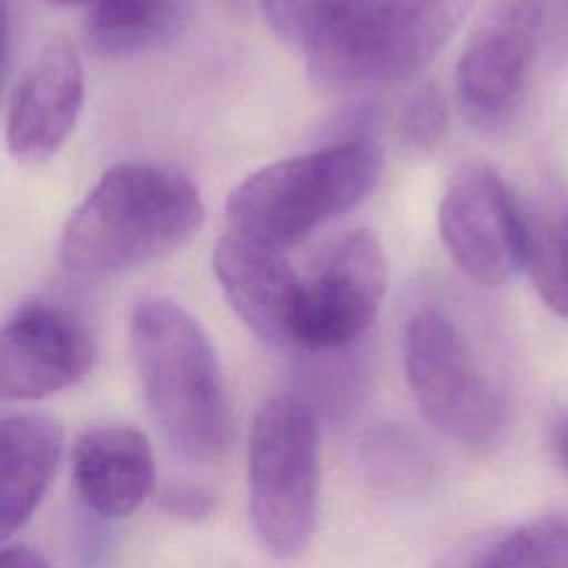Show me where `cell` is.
I'll list each match as a JSON object with an SVG mask.
<instances>
[{
	"mask_svg": "<svg viewBox=\"0 0 568 568\" xmlns=\"http://www.w3.org/2000/svg\"><path fill=\"white\" fill-rule=\"evenodd\" d=\"M0 568H49V564L38 550L24 544H16V546L2 548Z\"/></svg>",
	"mask_w": 568,
	"mask_h": 568,
	"instance_id": "cell-20",
	"label": "cell"
},
{
	"mask_svg": "<svg viewBox=\"0 0 568 568\" xmlns=\"http://www.w3.org/2000/svg\"><path fill=\"white\" fill-rule=\"evenodd\" d=\"M189 16V0H113L87 11L84 40L104 58H129L178 36Z\"/></svg>",
	"mask_w": 568,
	"mask_h": 568,
	"instance_id": "cell-15",
	"label": "cell"
},
{
	"mask_svg": "<svg viewBox=\"0 0 568 568\" xmlns=\"http://www.w3.org/2000/svg\"><path fill=\"white\" fill-rule=\"evenodd\" d=\"M133 366L166 444L191 462L224 455L233 415L217 353L200 322L166 297H144L129 324Z\"/></svg>",
	"mask_w": 568,
	"mask_h": 568,
	"instance_id": "cell-3",
	"label": "cell"
},
{
	"mask_svg": "<svg viewBox=\"0 0 568 568\" xmlns=\"http://www.w3.org/2000/svg\"><path fill=\"white\" fill-rule=\"evenodd\" d=\"M164 508L173 515L178 513V515L197 517L211 510V499L206 493H200L193 488H173L164 495Z\"/></svg>",
	"mask_w": 568,
	"mask_h": 568,
	"instance_id": "cell-19",
	"label": "cell"
},
{
	"mask_svg": "<svg viewBox=\"0 0 568 568\" xmlns=\"http://www.w3.org/2000/svg\"><path fill=\"white\" fill-rule=\"evenodd\" d=\"M552 450L561 470L568 475V415H564L552 428Z\"/></svg>",
	"mask_w": 568,
	"mask_h": 568,
	"instance_id": "cell-21",
	"label": "cell"
},
{
	"mask_svg": "<svg viewBox=\"0 0 568 568\" xmlns=\"http://www.w3.org/2000/svg\"><path fill=\"white\" fill-rule=\"evenodd\" d=\"M475 568H568V519H539L513 530Z\"/></svg>",
	"mask_w": 568,
	"mask_h": 568,
	"instance_id": "cell-17",
	"label": "cell"
},
{
	"mask_svg": "<svg viewBox=\"0 0 568 568\" xmlns=\"http://www.w3.org/2000/svg\"><path fill=\"white\" fill-rule=\"evenodd\" d=\"M58 4H73V7H84L87 11H93V9H100L113 0H53Z\"/></svg>",
	"mask_w": 568,
	"mask_h": 568,
	"instance_id": "cell-22",
	"label": "cell"
},
{
	"mask_svg": "<svg viewBox=\"0 0 568 568\" xmlns=\"http://www.w3.org/2000/svg\"><path fill=\"white\" fill-rule=\"evenodd\" d=\"M473 0H260L271 31L328 89L379 87L419 71Z\"/></svg>",
	"mask_w": 568,
	"mask_h": 568,
	"instance_id": "cell-1",
	"label": "cell"
},
{
	"mask_svg": "<svg viewBox=\"0 0 568 568\" xmlns=\"http://www.w3.org/2000/svg\"><path fill=\"white\" fill-rule=\"evenodd\" d=\"M406 382L424 417L453 442L486 450L501 439L506 406L457 324L419 308L404 331Z\"/></svg>",
	"mask_w": 568,
	"mask_h": 568,
	"instance_id": "cell-6",
	"label": "cell"
},
{
	"mask_svg": "<svg viewBox=\"0 0 568 568\" xmlns=\"http://www.w3.org/2000/svg\"><path fill=\"white\" fill-rule=\"evenodd\" d=\"M384 171L382 146L364 135L271 162L226 197L231 231L286 248L366 200Z\"/></svg>",
	"mask_w": 568,
	"mask_h": 568,
	"instance_id": "cell-4",
	"label": "cell"
},
{
	"mask_svg": "<svg viewBox=\"0 0 568 568\" xmlns=\"http://www.w3.org/2000/svg\"><path fill=\"white\" fill-rule=\"evenodd\" d=\"M388 284L379 240L355 229L331 244L315 273L304 280L295 351L339 353L373 326Z\"/></svg>",
	"mask_w": 568,
	"mask_h": 568,
	"instance_id": "cell-9",
	"label": "cell"
},
{
	"mask_svg": "<svg viewBox=\"0 0 568 568\" xmlns=\"http://www.w3.org/2000/svg\"><path fill=\"white\" fill-rule=\"evenodd\" d=\"M95 364L84 322L51 302H22L0 333L2 399H40L80 384Z\"/></svg>",
	"mask_w": 568,
	"mask_h": 568,
	"instance_id": "cell-10",
	"label": "cell"
},
{
	"mask_svg": "<svg viewBox=\"0 0 568 568\" xmlns=\"http://www.w3.org/2000/svg\"><path fill=\"white\" fill-rule=\"evenodd\" d=\"M73 481L82 504L104 519L129 517L155 486V459L133 426H95L73 446Z\"/></svg>",
	"mask_w": 568,
	"mask_h": 568,
	"instance_id": "cell-13",
	"label": "cell"
},
{
	"mask_svg": "<svg viewBox=\"0 0 568 568\" xmlns=\"http://www.w3.org/2000/svg\"><path fill=\"white\" fill-rule=\"evenodd\" d=\"M457 268L481 286L510 282L524 264L526 211L486 160H466L448 178L437 213Z\"/></svg>",
	"mask_w": 568,
	"mask_h": 568,
	"instance_id": "cell-7",
	"label": "cell"
},
{
	"mask_svg": "<svg viewBox=\"0 0 568 568\" xmlns=\"http://www.w3.org/2000/svg\"><path fill=\"white\" fill-rule=\"evenodd\" d=\"M317 419L295 393L271 397L257 410L248 444L253 528L280 559L306 550L317 521Z\"/></svg>",
	"mask_w": 568,
	"mask_h": 568,
	"instance_id": "cell-5",
	"label": "cell"
},
{
	"mask_svg": "<svg viewBox=\"0 0 568 568\" xmlns=\"http://www.w3.org/2000/svg\"><path fill=\"white\" fill-rule=\"evenodd\" d=\"M448 131V106L437 84L417 87L402 106L399 135L415 151L435 149Z\"/></svg>",
	"mask_w": 568,
	"mask_h": 568,
	"instance_id": "cell-18",
	"label": "cell"
},
{
	"mask_svg": "<svg viewBox=\"0 0 568 568\" xmlns=\"http://www.w3.org/2000/svg\"><path fill=\"white\" fill-rule=\"evenodd\" d=\"M521 271L532 282L544 304L568 320V233L557 217L526 213Z\"/></svg>",
	"mask_w": 568,
	"mask_h": 568,
	"instance_id": "cell-16",
	"label": "cell"
},
{
	"mask_svg": "<svg viewBox=\"0 0 568 568\" xmlns=\"http://www.w3.org/2000/svg\"><path fill=\"white\" fill-rule=\"evenodd\" d=\"M477 564V561H475ZM475 564H466V559H453V561H446V564H442L439 568H475Z\"/></svg>",
	"mask_w": 568,
	"mask_h": 568,
	"instance_id": "cell-23",
	"label": "cell"
},
{
	"mask_svg": "<svg viewBox=\"0 0 568 568\" xmlns=\"http://www.w3.org/2000/svg\"><path fill=\"white\" fill-rule=\"evenodd\" d=\"M544 27L541 0H488L455 69L462 111L477 129H501L519 109Z\"/></svg>",
	"mask_w": 568,
	"mask_h": 568,
	"instance_id": "cell-8",
	"label": "cell"
},
{
	"mask_svg": "<svg viewBox=\"0 0 568 568\" xmlns=\"http://www.w3.org/2000/svg\"><path fill=\"white\" fill-rule=\"evenodd\" d=\"M84 67L69 42L47 44L20 73L7 104V149L22 164L51 160L84 104Z\"/></svg>",
	"mask_w": 568,
	"mask_h": 568,
	"instance_id": "cell-11",
	"label": "cell"
},
{
	"mask_svg": "<svg viewBox=\"0 0 568 568\" xmlns=\"http://www.w3.org/2000/svg\"><path fill=\"white\" fill-rule=\"evenodd\" d=\"M211 266L229 306L251 333L271 346L295 348L304 280L282 248L231 231L215 244Z\"/></svg>",
	"mask_w": 568,
	"mask_h": 568,
	"instance_id": "cell-12",
	"label": "cell"
},
{
	"mask_svg": "<svg viewBox=\"0 0 568 568\" xmlns=\"http://www.w3.org/2000/svg\"><path fill=\"white\" fill-rule=\"evenodd\" d=\"M204 222V202L189 175L153 162L106 169L69 215L60 237L62 264L104 275L164 257Z\"/></svg>",
	"mask_w": 568,
	"mask_h": 568,
	"instance_id": "cell-2",
	"label": "cell"
},
{
	"mask_svg": "<svg viewBox=\"0 0 568 568\" xmlns=\"http://www.w3.org/2000/svg\"><path fill=\"white\" fill-rule=\"evenodd\" d=\"M62 426L53 417L11 413L0 422V535L9 541L44 497L62 453Z\"/></svg>",
	"mask_w": 568,
	"mask_h": 568,
	"instance_id": "cell-14",
	"label": "cell"
}]
</instances>
